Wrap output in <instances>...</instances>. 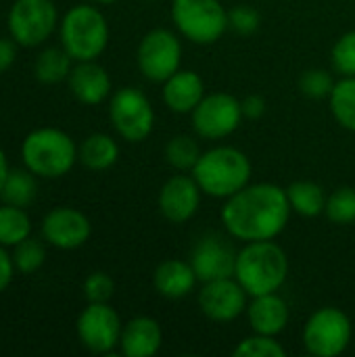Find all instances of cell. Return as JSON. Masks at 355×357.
<instances>
[{"instance_id": "obj_1", "label": "cell", "mask_w": 355, "mask_h": 357, "mask_svg": "<svg viewBox=\"0 0 355 357\" xmlns=\"http://www.w3.org/2000/svg\"><path fill=\"white\" fill-rule=\"evenodd\" d=\"M291 213L287 188L270 182H249L226 199L222 224L232 238L243 243L274 241L287 228Z\"/></svg>"}, {"instance_id": "obj_2", "label": "cell", "mask_w": 355, "mask_h": 357, "mask_svg": "<svg viewBox=\"0 0 355 357\" xmlns=\"http://www.w3.org/2000/svg\"><path fill=\"white\" fill-rule=\"evenodd\" d=\"M289 276V257L274 241H253L236 253L234 278L249 297L278 293Z\"/></svg>"}, {"instance_id": "obj_3", "label": "cell", "mask_w": 355, "mask_h": 357, "mask_svg": "<svg viewBox=\"0 0 355 357\" xmlns=\"http://www.w3.org/2000/svg\"><path fill=\"white\" fill-rule=\"evenodd\" d=\"M251 172L249 157L241 149L224 144L203 151L190 174L203 195L226 201L251 182Z\"/></svg>"}, {"instance_id": "obj_4", "label": "cell", "mask_w": 355, "mask_h": 357, "mask_svg": "<svg viewBox=\"0 0 355 357\" xmlns=\"http://www.w3.org/2000/svg\"><path fill=\"white\" fill-rule=\"evenodd\" d=\"M21 157L31 174L40 178H61L73 167L77 146L69 134L56 128H40L23 140Z\"/></svg>"}, {"instance_id": "obj_5", "label": "cell", "mask_w": 355, "mask_h": 357, "mask_svg": "<svg viewBox=\"0 0 355 357\" xmlns=\"http://www.w3.org/2000/svg\"><path fill=\"white\" fill-rule=\"evenodd\" d=\"M61 44L73 61H96L109 44L105 15L90 4L69 8L61 23Z\"/></svg>"}, {"instance_id": "obj_6", "label": "cell", "mask_w": 355, "mask_h": 357, "mask_svg": "<svg viewBox=\"0 0 355 357\" xmlns=\"http://www.w3.org/2000/svg\"><path fill=\"white\" fill-rule=\"evenodd\" d=\"M172 21L192 44H216L228 29V10L220 0H174Z\"/></svg>"}, {"instance_id": "obj_7", "label": "cell", "mask_w": 355, "mask_h": 357, "mask_svg": "<svg viewBox=\"0 0 355 357\" xmlns=\"http://www.w3.org/2000/svg\"><path fill=\"white\" fill-rule=\"evenodd\" d=\"M354 337L349 316L339 307L316 310L303 326V347L310 356L337 357L347 351Z\"/></svg>"}, {"instance_id": "obj_8", "label": "cell", "mask_w": 355, "mask_h": 357, "mask_svg": "<svg viewBox=\"0 0 355 357\" xmlns=\"http://www.w3.org/2000/svg\"><path fill=\"white\" fill-rule=\"evenodd\" d=\"M109 117L115 132L128 142L146 140L155 128V109L149 96L132 86H126L113 94Z\"/></svg>"}, {"instance_id": "obj_9", "label": "cell", "mask_w": 355, "mask_h": 357, "mask_svg": "<svg viewBox=\"0 0 355 357\" xmlns=\"http://www.w3.org/2000/svg\"><path fill=\"white\" fill-rule=\"evenodd\" d=\"M136 61L140 73L155 84H163L167 77H172L182 63V42L180 38L165 29L157 27L144 33V38L138 44Z\"/></svg>"}, {"instance_id": "obj_10", "label": "cell", "mask_w": 355, "mask_h": 357, "mask_svg": "<svg viewBox=\"0 0 355 357\" xmlns=\"http://www.w3.org/2000/svg\"><path fill=\"white\" fill-rule=\"evenodd\" d=\"M190 117L195 134L205 140H222L230 136L245 119L241 100L228 92L205 94L203 100L190 113Z\"/></svg>"}, {"instance_id": "obj_11", "label": "cell", "mask_w": 355, "mask_h": 357, "mask_svg": "<svg viewBox=\"0 0 355 357\" xmlns=\"http://www.w3.org/2000/svg\"><path fill=\"white\" fill-rule=\"evenodd\" d=\"M56 25L52 0H17L8 13V31L21 46L42 44Z\"/></svg>"}, {"instance_id": "obj_12", "label": "cell", "mask_w": 355, "mask_h": 357, "mask_svg": "<svg viewBox=\"0 0 355 357\" xmlns=\"http://www.w3.org/2000/svg\"><path fill=\"white\" fill-rule=\"evenodd\" d=\"M77 337L92 354H111L121 339L119 314L109 303H88L77 318Z\"/></svg>"}, {"instance_id": "obj_13", "label": "cell", "mask_w": 355, "mask_h": 357, "mask_svg": "<svg viewBox=\"0 0 355 357\" xmlns=\"http://www.w3.org/2000/svg\"><path fill=\"white\" fill-rule=\"evenodd\" d=\"M249 295L234 276L203 282L199 291V307L205 318L218 324L236 320L247 312Z\"/></svg>"}, {"instance_id": "obj_14", "label": "cell", "mask_w": 355, "mask_h": 357, "mask_svg": "<svg viewBox=\"0 0 355 357\" xmlns=\"http://www.w3.org/2000/svg\"><path fill=\"white\" fill-rule=\"evenodd\" d=\"M203 190L197 180L186 174H176L163 182L159 190V211L172 224H184L192 220L201 207Z\"/></svg>"}, {"instance_id": "obj_15", "label": "cell", "mask_w": 355, "mask_h": 357, "mask_svg": "<svg viewBox=\"0 0 355 357\" xmlns=\"http://www.w3.org/2000/svg\"><path fill=\"white\" fill-rule=\"evenodd\" d=\"M92 226L90 220L71 207H56L50 213H46L42 222V234L44 238L56 247V249H77L90 238Z\"/></svg>"}, {"instance_id": "obj_16", "label": "cell", "mask_w": 355, "mask_h": 357, "mask_svg": "<svg viewBox=\"0 0 355 357\" xmlns=\"http://www.w3.org/2000/svg\"><path fill=\"white\" fill-rule=\"evenodd\" d=\"M190 266L201 284L218 278H228L234 276L236 251L220 236L209 234L195 245L190 255Z\"/></svg>"}, {"instance_id": "obj_17", "label": "cell", "mask_w": 355, "mask_h": 357, "mask_svg": "<svg viewBox=\"0 0 355 357\" xmlns=\"http://www.w3.org/2000/svg\"><path fill=\"white\" fill-rule=\"evenodd\" d=\"M205 96V82L192 69H178L172 77L161 84L163 105L180 115L192 113Z\"/></svg>"}, {"instance_id": "obj_18", "label": "cell", "mask_w": 355, "mask_h": 357, "mask_svg": "<svg viewBox=\"0 0 355 357\" xmlns=\"http://www.w3.org/2000/svg\"><path fill=\"white\" fill-rule=\"evenodd\" d=\"M247 320L253 333L257 335H268V337H278L291 318L287 301L278 293H266L251 297L247 305Z\"/></svg>"}, {"instance_id": "obj_19", "label": "cell", "mask_w": 355, "mask_h": 357, "mask_svg": "<svg viewBox=\"0 0 355 357\" xmlns=\"http://www.w3.org/2000/svg\"><path fill=\"white\" fill-rule=\"evenodd\" d=\"M67 79L71 94L84 105H100L111 94V77L96 61H77Z\"/></svg>"}, {"instance_id": "obj_20", "label": "cell", "mask_w": 355, "mask_h": 357, "mask_svg": "<svg viewBox=\"0 0 355 357\" xmlns=\"http://www.w3.org/2000/svg\"><path fill=\"white\" fill-rule=\"evenodd\" d=\"M163 345V331L155 318L138 316L121 328L119 349L126 357H153Z\"/></svg>"}, {"instance_id": "obj_21", "label": "cell", "mask_w": 355, "mask_h": 357, "mask_svg": "<svg viewBox=\"0 0 355 357\" xmlns=\"http://www.w3.org/2000/svg\"><path fill=\"white\" fill-rule=\"evenodd\" d=\"M197 282L199 278L190 261H184V259H165L157 266L153 274L155 291L163 299H182L195 291Z\"/></svg>"}, {"instance_id": "obj_22", "label": "cell", "mask_w": 355, "mask_h": 357, "mask_svg": "<svg viewBox=\"0 0 355 357\" xmlns=\"http://www.w3.org/2000/svg\"><path fill=\"white\" fill-rule=\"evenodd\" d=\"M77 159L88 169L103 172V169H109V167H113L117 163L119 146L109 134H92L80 144Z\"/></svg>"}, {"instance_id": "obj_23", "label": "cell", "mask_w": 355, "mask_h": 357, "mask_svg": "<svg viewBox=\"0 0 355 357\" xmlns=\"http://www.w3.org/2000/svg\"><path fill=\"white\" fill-rule=\"evenodd\" d=\"M287 197H289L291 209L301 218H318L320 213H324V207H326L324 188L312 180H297L289 184Z\"/></svg>"}, {"instance_id": "obj_24", "label": "cell", "mask_w": 355, "mask_h": 357, "mask_svg": "<svg viewBox=\"0 0 355 357\" xmlns=\"http://www.w3.org/2000/svg\"><path fill=\"white\" fill-rule=\"evenodd\" d=\"M328 107L341 128L355 132V75L341 77L335 84L328 96Z\"/></svg>"}, {"instance_id": "obj_25", "label": "cell", "mask_w": 355, "mask_h": 357, "mask_svg": "<svg viewBox=\"0 0 355 357\" xmlns=\"http://www.w3.org/2000/svg\"><path fill=\"white\" fill-rule=\"evenodd\" d=\"M71 56L65 48H46L36 61V77L42 84H59L71 73Z\"/></svg>"}, {"instance_id": "obj_26", "label": "cell", "mask_w": 355, "mask_h": 357, "mask_svg": "<svg viewBox=\"0 0 355 357\" xmlns=\"http://www.w3.org/2000/svg\"><path fill=\"white\" fill-rule=\"evenodd\" d=\"M201 146L197 142V138L186 136V134H178L172 140H167L165 149H163V157L165 161L178 169V172H192L199 157H201Z\"/></svg>"}, {"instance_id": "obj_27", "label": "cell", "mask_w": 355, "mask_h": 357, "mask_svg": "<svg viewBox=\"0 0 355 357\" xmlns=\"http://www.w3.org/2000/svg\"><path fill=\"white\" fill-rule=\"evenodd\" d=\"M0 197L6 205H15V207H27L33 197H36V180L33 174L27 169H13L8 172L4 186L0 190Z\"/></svg>"}, {"instance_id": "obj_28", "label": "cell", "mask_w": 355, "mask_h": 357, "mask_svg": "<svg viewBox=\"0 0 355 357\" xmlns=\"http://www.w3.org/2000/svg\"><path fill=\"white\" fill-rule=\"evenodd\" d=\"M29 232H31V222L27 213L23 211V207H15V205L0 207V245L2 247L19 245L21 241L29 236Z\"/></svg>"}, {"instance_id": "obj_29", "label": "cell", "mask_w": 355, "mask_h": 357, "mask_svg": "<svg viewBox=\"0 0 355 357\" xmlns=\"http://www.w3.org/2000/svg\"><path fill=\"white\" fill-rule=\"evenodd\" d=\"M324 215L337 224V226H347L355 222V188L354 186H341L335 192L326 197V207Z\"/></svg>"}, {"instance_id": "obj_30", "label": "cell", "mask_w": 355, "mask_h": 357, "mask_svg": "<svg viewBox=\"0 0 355 357\" xmlns=\"http://www.w3.org/2000/svg\"><path fill=\"white\" fill-rule=\"evenodd\" d=\"M285 354H287V349L282 347V343L276 337L257 335V333L243 339L234 347L236 357H282Z\"/></svg>"}, {"instance_id": "obj_31", "label": "cell", "mask_w": 355, "mask_h": 357, "mask_svg": "<svg viewBox=\"0 0 355 357\" xmlns=\"http://www.w3.org/2000/svg\"><path fill=\"white\" fill-rule=\"evenodd\" d=\"M335 77L331 71L326 69H308L301 73L299 77V90L310 96V98H316V100H322V98H328L333 88H335Z\"/></svg>"}, {"instance_id": "obj_32", "label": "cell", "mask_w": 355, "mask_h": 357, "mask_svg": "<svg viewBox=\"0 0 355 357\" xmlns=\"http://www.w3.org/2000/svg\"><path fill=\"white\" fill-rule=\"evenodd\" d=\"M46 259V251L38 241H31L29 236L25 241H21L19 245H15V253H13V264L21 274H31L36 270L42 268Z\"/></svg>"}, {"instance_id": "obj_33", "label": "cell", "mask_w": 355, "mask_h": 357, "mask_svg": "<svg viewBox=\"0 0 355 357\" xmlns=\"http://www.w3.org/2000/svg\"><path fill=\"white\" fill-rule=\"evenodd\" d=\"M331 63H333V69L341 73L343 77L355 75V29L343 33L335 42L331 50Z\"/></svg>"}, {"instance_id": "obj_34", "label": "cell", "mask_w": 355, "mask_h": 357, "mask_svg": "<svg viewBox=\"0 0 355 357\" xmlns=\"http://www.w3.org/2000/svg\"><path fill=\"white\" fill-rule=\"evenodd\" d=\"M259 23H262L259 13L249 4H236L234 8L228 10V29H232L241 36H249V33L257 31Z\"/></svg>"}, {"instance_id": "obj_35", "label": "cell", "mask_w": 355, "mask_h": 357, "mask_svg": "<svg viewBox=\"0 0 355 357\" xmlns=\"http://www.w3.org/2000/svg\"><path fill=\"white\" fill-rule=\"evenodd\" d=\"M115 293V282L105 272H92L84 282V295L88 303H109Z\"/></svg>"}, {"instance_id": "obj_36", "label": "cell", "mask_w": 355, "mask_h": 357, "mask_svg": "<svg viewBox=\"0 0 355 357\" xmlns=\"http://www.w3.org/2000/svg\"><path fill=\"white\" fill-rule=\"evenodd\" d=\"M266 107L268 105H266L264 96H259V94H249V96H245L241 100L243 117H247V119H259V117H264Z\"/></svg>"}, {"instance_id": "obj_37", "label": "cell", "mask_w": 355, "mask_h": 357, "mask_svg": "<svg viewBox=\"0 0 355 357\" xmlns=\"http://www.w3.org/2000/svg\"><path fill=\"white\" fill-rule=\"evenodd\" d=\"M13 268H15L13 257L0 247V293L6 291V287H8L10 280H13Z\"/></svg>"}, {"instance_id": "obj_38", "label": "cell", "mask_w": 355, "mask_h": 357, "mask_svg": "<svg viewBox=\"0 0 355 357\" xmlns=\"http://www.w3.org/2000/svg\"><path fill=\"white\" fill-rule=\"evenodd\" d=\"M15 44L6 38H0V73H4L15 63Z\"/></svg>"}, {"instance_id": "obj_39", "label": "cell", "mask_w": 355, "mask_h": 357, "mask_svg": "<svg viewBox=\"0 0 355 357\" xmlns=\"http://www.w3.org/2000/svg\"><path fill=\"white\" fill-rule=\"evenodd\" d=\"M8 163H6V155L2 153V149H0V190H2V186H4V180H6V176H8Z\"/></svg>"}, {"instance_id": "obj_40", "label": "cell", "mask_w": 355, "mask_h": 357, "mask_svg": "<svg viewBox=\"0 0 355 357\" xmlns=\"http://www.w3.org/2000/svg\"><path fill=\"white\" fill-rule=\"evenodd\" d=\"M94 2H98V4H111V2H117V0H94Z\"/></svg>"}, {"instance_id": "obj_41", "label": "cell", "mask_w": 355, "mask_h": 357, "mask_svg": "<svg viewBox=\"0 0 355 357\" xmlns=\"http://www.w3.org/2000/svg\"><path fill=\"white\" fill-rule=\"evenodd\" d=\"M144 2H157V0H144Z\"/></svg>"}]
</instances>
